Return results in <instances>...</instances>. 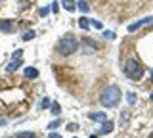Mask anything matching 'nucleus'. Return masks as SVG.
Wrapping results in <instances>:
<instances>
[{"label":"nucleus","instance_id":"nucleus-1","mask_svg":"<svg viewBox=\"0 0 153 138\" xmlns=\"http://www.w3.org/2000/svg\"><path fill=\"white\" fill-rule=\"evenodd\" d=\"M102 106L103 107H115L119 104V100H121V88L117 87V84H109V87H105L102 90Z\"/></svg>","mask_w":153,"mask_h":138},{"label":"nucleus","instance_id":"nucleus-2","mask_svg":"<svg viewBox=\"0 0 153 138\" xmlns=\"http://www.w3.org/2000/svg\"><path fill=\"white\" fill-rule=\"evenodd\" d=\"M76 48H79V40H76V37H73V35L61 37L59 44H57V50H59L61 56H71V54H75Z\"/></svg>","mask_w":153,"mask_h":138},{"label":"nucleus","instance_id":"nucleus-3","mask_svg":"<svg viewBox=\"0 0 153 138\" xmlns=\"http://www.w3.org/2000/svg\"><path fill=\"white\" fill-rule=\"evenodd\" d=\"M123 71H124V75H126L128 79H132V81H138V79L143 77V67H142V63L138 60H126Z\"/></svg>","mask_w":153,"mask_h":138},{"label":"nucleus","instance_id":"nucleus-4","mask_svg":"<svg viewBox=\"0 0 153 138\" xmlns=\"http://www.w3.org/2000/svg\"><path fill=\"white\" fill-rule=\"evenodd\" d=\"M0 33H4V35L16 33V23L12 19H0Z\"/></svg>","mask_w":153,"mask_h":138},{"label":"nucleus","instance_id":"nucleus-5","mask_svg":"<svg viewBox=\"0 0 153 138\" xmlns=\"http://www.w3.org/2000/svg\"><path fill=\"white\" fill-rule=\"evenodd\" d=\"M151 21H153V17H143V19H138L136 23H130V25H128L126 29H128V33H134V31L140 29V27H143L146 23H151Z\"/></svg>","mask_w":153,"mask_h":138},{"label":"nucleus","instance_id":"nucleus-6","mask_svg":"<svg viewBox=\"0 0 153 138\" xmlns=\"http://www.w3.org/2000/svg\"><path fill=\"white\" fill-rule=\"evenodd\" d=\"M111 131H113V123L105 119V121L102 123V128H100V132H102V134H109Z\"/></svg>","mask_w":153,"mask_h":138},{"label":"nucleus","instance_id":"nucleus-7","mask_svg":"<svg viewBox=\"0 0 153 138\" xmlns=\"http://www.w3.org/2000/svg\"><path fill=\"white\" fill-rule=\"evenodd\" d=\"M90 119H92V121H98V123H103L105 119H107V115L102 113V111H94V113H90Z\"/></svg>","mask_w":153,"mask_h":138},{"label":"nucleus","instance_id":"nucleus-8","mask_svg":"<svg viewBox=\"0 0 153 138\" xmlns=\"http://www.w3.org/2000/svg\"><path fill=\"white\" fill-rule=\"evenodd\" d=\"M61 6H63L67 12H75L76 4H75V0H61Z\"/></svg>","mask_w":153,"mask_h":138},{"label":"nucleus","instance_id":"nucleus-9","mask_svg":"<svg viewBox=\"0 0 153 138\" xmlns=\"http://www.w3.org/2000/svg\"><path fill=\"white\" fill-rule=\"evenodd\" d=\"M21 65H23V61H21V58H17V60H13L12 63L8 65V71H10V73H13V71H16V69H19V67H21Z\"/></svg>","mask_w":153,"mask_h":138},{"label":"nucleus","instance_id":"nucleus-10","mask_svg":"<svg viewBox=\"0 0 153 138\" xmlns=\"http://www.w3.org/2000/svg\"><path fill=\"white\" fill-rule=\"evenodd\" d=\"M76 10H80L82 13L90 12V6H88V2H84V0H79V2H76Z\"/></svg>","mask_w":153,"mask_h":138},{"label":"nucleus","instance_id":"nucleus-11","mask_svg":"<svg viewBox=\"0 0 153 138\" xmlns=\"http://www.w3.org/2000/svg\"><path fill=\"white\" fill-rule=\"evenodd\" d=\"M25 77H27V79H36V77H38V71H36L35 67H27V69H25Z\"/></svg>","mask_w":153,"mask_h":138},{"label":"nucleus","instance_id":"nucleus-12","mask_svg":"<svg viewBox=\"0 0 153 138\" xmlns=\"http://www.w3.org/2000/svg\"><path fill=\"white\" fill-rule=\"evenodd\" d=\"M79 27H80V29H90V19H86V17H80V19H79Z\"/></svg>","mask_w":153,"mask_h":138},{"label":"nucleus","instance_id":"nucleus-13","mask_svg":"<svg viewBox=\"0 0 153 138\" xmlns=\"http://www.w3.org/2000/svg\"><path fill=\"white\" fill-rule=\"evenodd\" d=\"M126 102L130 104V106H134V104H136V94H134V92H128L126 94Z\"/></svg>","mask_w":153,"mask_h":138},{"label":"nucleus","instance_id":"nucleus-14","mask_svg":"<svg viewBox=\"0 0 153 138\" xmlns=\"http://www.w3.org/2000/svg\"><path fill=\"white\" fill-rule=\"evenodd\" d=\"M16 138H33V132H31V131H25V132H19V134H16Z\"/></svg>","mask_w":153,"mask_h":138},{"label":"nucleus","instance_id":"nucleus-15","mask_svg":"<svg viewBox=\"0 0 153 138\" xmlns=\"http://www.w3.org/2000/svg\"><path fill=\"white\" fill-rule=\"evenodd\" d=\"M33 39H35V31H27L23 35V40H33Z\"/></svg>","mask_w":153,"mask_h":138},{"label":"nucleus","instance_id":"nucleus-16","mask_svg":"<svg viewBox=\"0 0 153 138\" xmlns=\"http://www.w3.org/2000/svg\"><path fill=\"white\" fill-rule=\"evenodd\" d=\"M103 39L113 40V39H115V33H113V31H103Z\"/></svg>","mask_w":153,"mask_h":138},{"label":"nucleus","instance_id":"nucleus-17","mask_svg":"<svg viewBox=\"0 0 153 138\" xmlns=\"http://www.w3.org/2000/svg\"><path fill=\"white\" fill-rule=\"evenodd\" d=\"M48 13H50V6H46V8H42V10H40V12H38V16H40V17H46V16H48Z\"/></svg>","mask_w":153,"mask_h":138},{"label":"nucleus","instance_id":"nucleus-18","mask_svg":"<svg viewBox=\"0 0 153 138\" xmlns=\"http://www.w3.org/2000/svg\"><path fill=\"white\" fill-rule=\"evenodd\" d=\"M40 106L48 109V107H50V106H52V102H50V98H44V100H42V104H40Z\"/></svg>","mask_w":153,"mask_h":138},{"label":"nucleus","instance_id":"nucleus-19","mask_svg":"<svg viewBox=\"0 0 153 138\" xmlns=\"http://www.w3.org/2000/svg\"><path fill=\"white\" fill-rule=\"evenodd\" d=\"M67 131H79V125H75V123H69V125H67Z\"/></svg>","mask_w":153,"mask_h":138},{"label":"nucleus","instance_id":"nucleus-20","mask_svg":"<svg viewBox=\"0 0 153 138\" xmlns=\"http://www.w3.org/2000/svg\"><path fill=\"white\" fill-rule=\"evenodd\" d=\"M52 113H54V115H57V113H59V106H57V104H52Z\"/></svg>","mask_w":153,"mask_h":138},{"label":"nucleus","instance_id":"nucleus-21","mask_svg":"<svg viewBox=\"0 0 153 138\" xmlns=\"http://www.w3.org/2000/svg\"><path fill=\"white\" fill-rule=\"evenodd\" d=\"M59 125H61L59 121H52L50 125H48V128H50V131H52V128H56V127H59Z\"/></svg>","mask_w":153,"mask_h":138},{"label":"nucleus","instance_id":"nucleus-22","mask_svg":"<svg viewBox=\"0 0 153 138\" xmlns=\"http://www.w3.org/2000/svg\"><path fill=\"white\" fill-rule=\"evenodd\" d=\"M90 25H94L96 29H102V23H100V21H96V19H92V21H90Z\"/></svg>","mask_w":153,"mask_h":138},{"label":"nucleus","instance_id":"nucleus-23","mask_svg":"<svg viewBox=\"0 0 153 138\" xmlns=\"http://www.w3.org/2000/svg\"><path fill=\"white\" fill-rule=\"evenodd\" d=\"M21 54H23V50H16V54H13V60H17V58H21Z\"/></svg>","mask_w":153,"mask_h":138},{"label":"nucleus","instance_id":"nucleus-24","mask_svg":"<svg viewBox=\"0 0 153 138\" xmlns=\"http://www.w3.org/2000/svg\"><path fill=\"white\" fill-rule=\"evenodd\" d=\"M57 6H59V4H57V2H54V4L50 6V12H57Z\"/></svg>","mask_w":153,"mask_h":138},{"label":"nucleus","instance_id":"nucleus-25","mask_svg":"<svg viewBox=\"0 0 153 138\" xmlns=\"http://www.w3.org/2000/svg\"><path fill=\"white\" fill-rule=\"evenodd\" d=\"M48 138H61V136L57 134V132H50V136H48Z\"/></svg>","mask_w":153,"mask_h":138},{"label":"nucleus","instance_id":"nucleus-26","mask_svg":"<svg viewBox=\"0 0 153 138\" xmlns=\"http://www.w3.org/2000/svg\"><path fill=\"white\" fill-rule=\"evenodd\" d=\"M2 125H6V121H4V119H0V127H2Z\"/></svg>","mask_w":153,"mask_h":138},{"label":"nucleus","instance_id":"nucleus-27","mask_svg":"<svg viewBox=\"0 0 153 138\" xmlns=\"http://www.w3.org/2000/svg\"><path fill=\"white\" fill-rule=\"evenodd\" d=\"M149 100H151V102H153V92H151V94H149Z\"/></svg>","mask_w":153,"mask_h":138},{"label":"nucleus","instance_id":"nucleus-28","mask_svg":"<svg viewBox=\"0 0 153 138\" xmlns=\"http://www.w3.org/2000/svg\"><path fill=\"white\" fill-rule=\"evenodd\" d=\"M90 138H98V136H90Z\"/></svg>","mask_w":153,"mask_h":138},{"label":"nucleus","instance_id":"nucleus-29","mask_svg":"<svg viewBox=\"0 0 153 138\" xmlns=\"http://www.w3.org/2000/svg\"><path fill=\"white\" fill-rule=\"evenodd\" d=\"M0 2H6V0H0Z\"/></svg>","mask_w":153,"mask_h":138},{"label":"nucleus","instance_id":"nucleus-30","mask_svg":"<svg viewBox=\"0 0 153 138\" xmlns=\"http://www.w3.org/2000/svg\"><path fill=\"white\" fill-rule=\"evenodd\" d=\"M151 138H153V136H151Z\"/></svg>","mask_w":153,"mask_h":138}]
</instances>
